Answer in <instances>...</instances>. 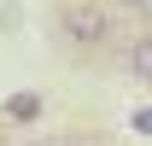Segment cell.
Here are the masks:
<instances>
[{
    "label": "cell",
    "mask_w": 152,
    "mask_h": 146,
    "mask_svg": "<svg viewBox=\"0 0 152 146\" xmlns=\"http://www.w3.org/2000/svg\"><path fill=\"white\" fill-rule=\"evenodd\" d=\"M134 128H146V134H152V111H134Z\"/></svg>",
    "instance_id": "277c9868"
},
{
    "label": "cell",
    "mask_w": 152,
    "mask_h": 146,
    "mask_svg": "<svg viewBox=\"0 0 152 146\" xmlns=\"http://www.w3.org/2000/svg\"><path fill=\"white\" fill-rule=\"evenodd\" d=\"M64 146H70V140H64Z\"/></svg>",
    "instance_id": "5b68a950"
},
{
    "label": "cell",
    "mask_w": 152,
    "mask_h": 146,
    "mask_svg": "<svg viewBox=\"0 0 152 146\" xmlns=\"http://www.w3.org/2000/svg\"><path fill=\"white\" fill-rule=\"evenodd\" d=\"M35 111H41V99H35V93H12V99H6V117H12V123H29Z\"/></svg>",
    "instance_id": "3957f363"
},
{
    "label": "cell",
    "mask_w": 152,
    "mask_h": 146,
    "mask_svg": "<svg viewBox=\"0 0 152 146\" xmlns=\"http://www.w3.org/2000/svg\"><path fill=\"white\" fill-rule=\"evenodd\" d=\"M129 70L140 76V82H152V35H134L129 41Z\"/></svg>",
    "instance_id": "7a4b0ae2"
},
{
    "label": "cell",
    "mask_w": 152,
    "mask_h": 146,
    "mask_svg": "<svg viewBox=\"0 0 152 146\" xmlns=\"http://www.w3.org/2000/svg\"><path fill=\"white\" fill-rule=\"evenodd\" d=\"M58 35L70 41V47H82V53H94V47H105L117 35V12L105 0H70L58 12Z\"/></svg>",
    "instance_id": "6da1fadb"
}]
</instances>
